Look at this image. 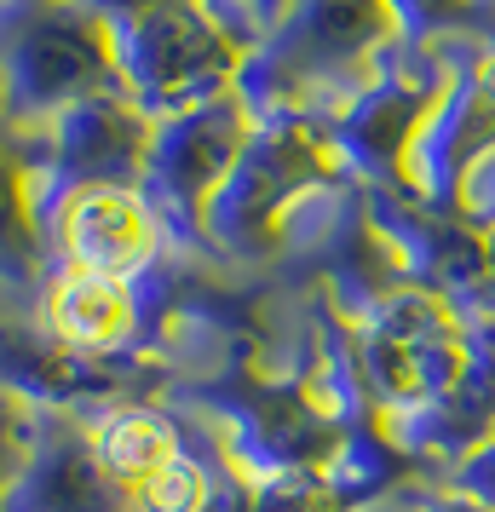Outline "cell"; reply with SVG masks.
I'll return each mask as SVG.
<instances>
[{"label": "cell", "mask_w": 495, "mask_h": 512, "mask_svg": "<svg viewBox=\"0 0 495 512\" xmlns=\"http://www.w3.org/2000/svg\"><path fill=\"white\" fill-rule=\"evenodd\" d=\"M58 317L81 340H110L121 328V294L110 282H75L70 294H64V305H58Z\"/></svg>", "instance_id": "obj_1"}]
</instances>
